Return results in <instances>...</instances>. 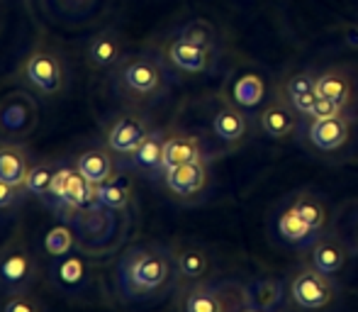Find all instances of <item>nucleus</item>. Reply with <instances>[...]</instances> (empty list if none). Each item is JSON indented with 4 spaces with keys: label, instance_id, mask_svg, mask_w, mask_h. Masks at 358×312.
Returning <instances> with one entry per match:
<instances>
[{
    "label": "nucleus",
    "instance_id": "obj_19",
    "mask_svg": "<svg viewBox=\"0 0 358 312\" xmlns=\"http://www.w3.org/2000/svg\"><path fill=\"white\" fill-rule=\"evenodd\" d=\"M200 142L195 137H169L164 147V171L173 169L180 164H190V161H200Z\"/></svg>",
    "mask_w": 358,
    "mask_h": 312
},
{
    "label": "nucleus",
    "instance_id": "obj_2",
    "mask_svg": "<svg viewBox=\"0 0 358 312\" xmlns=\"http://www.w3.org/2000/svg\"><path fill=\"white\" fill-rule=\"evenodd\" d=\"M47 278L59 295H66L73 300L95 298V276L78 254L69 251V254L52 259L47 269Z\"/></svg>",
    "mask_w": 358,
    "mask_h": 312
},
{
    "label": "nucleus",
    "instance_id": "obj_12",
    "mask_svg": "<svg viewBox=\"0 0 358 312\" xmlns=\"http://www.w3.org/2000/svg\"><path fill=\"white\" fill-rule=\"evenodd\" d=\"M169 59L173 66H178L180 71H188V73H203L208 71L210 66V49L198 47V44H190L185 39H176L171 42L169 47Z\"/></svg>",
    "mask_w": 358,
    "mask_h": 312
},
{
    "label": "nucleus",
    "instance_id": "obj_23",
    "mask_svg": "<svg viewBox=\"0 0 358 312\" xmlns=\"http://www.w3.org/2000/svg\"><path fill=\"white\" fill-rule=\"evenodd\" d=\"M317 93H320L322 98L336 103L339 108H344V105L349 103V98H351V83H349V78H346L344 73L324 71V73H320V76H317Z\"/></svg>",
    "mask_w": 358,
    "mask_h": 312
},
{
    "label": "nucleus",
    "instance_id": "obj_17",
    "mask_svg": "<svg viewBox=\"0 0 358 312\" xmlns=\"http://www.w3.org/2000/svg\"><path fill=\"white\" fill-rule=\"evenodd\" d=\"M183 312H227V303L215 285L198 283L185 293Z\"/></svg>",
    "mask_w": 358,
    "mask_h": 312
},
{
    "label": "nucleus",
    "instance_id": "obj_13",
    "mask_svg": "<svg viewBox=\"0 0 358 312\" xmlns=\"http://www.w3.org/2000/svg\"><path fill=\"white\" fill-rule=\"evenodd\" d=\"M29 173V161L24 149L8 144V147H0V180L13 185H22L24 188V178Z\"/></svg>",
    "mask_w": 358,
    "mask_h": 312
},
{
    "label": "nucleus",
    "instance_id": "obj_1",
    "mask_svg": "<svg viewBox=\"0 0 358 312\" xmlns=\"http://www.w3.org/2000/svg\"><path fill=\"white\" fill-rule=\"evenodd\" d=\"M176 271V256L161 244H137L117 264V290L127 300H142L161 290Z\"/></svg>",
    "mask_w": 358,
    "mask_h": 312
},
{
    "label": "nucleus",
    "instance_id": "obj_14",
    "mask_svg": "<svg viewBox=\"0 0 358 312\" xmlns=\"http://www.w3.org/2000/svg\"><path fill=\"white\" fill-rule=\"evenodd\" d=\"M98 200L110 210H127L129 200H132V183L127 176H110L108 180L95 185Z\"/></svg>",
    "mask_w": 358,
    "mask_h": 312
},
{
    "label": "nucleus",
    "instance_id": "obj_3",
    "mask_svg": "<svg viewBox=\"0 0 358 312\" xmlns=\"http://www.w3.org/2000/svg\"><path fill=\"white\" fill-rule=\"evenodd\" d=\"M336 288L331 283V276L322 274L315 266L300 269L290 281V298L302 310H322L331 303Z\"/></svg>",
    "mask_w": 358,
    "mask_h": 312
},
{
    "label": "nucleus",
    "instance_id": "obj_30",
    "mask_svg": "<svg viewBox=\"0 0 358 312\" xmlns=\"http://www.w3.org/2000/svg\"><path fill=\"white\" fill-rule=\"evenodd\" d=\"M292 208H295L297 215H302V220H305L312 229H317V232H320V229L324 227L327 210L317 198H312V195H300V198L292 203Z\"/></svg>",
    "mask_w": 358,
    "mask_h": 312
},
{
    "label": "nucleus",
    "instance_id": "obj_31",
    "mask_svg": "<svg viewBox=\"0 0 358 312\" xmlns=\"http://www.w3.org/2000/svg\"><path fill=\"white\" fill-rule=\"evenodd\" d=\"M234 100L244 108H254L264 100V80L259 76H244L234 85Z\"/></svg>",
    "mask_w": 358,
    "mask_h": 312
},
{
    "label": "nucleus",
    "instance_id": "obj_29",
    "mask_svg": "<svg viewBox=\"0 0 358 312\" xmlns=\"http://www.w3.org/2000/svg\"><path fill=\"white\" fill-rule=\"evenodd\" d=\"M73 244H76V234L69 225H57V227H52L44 234V251H47L52 259L69 254V251L73 249Z\"/></svg>",
    "mask_w": 358,
    "mask_h": 312
},
{
    "label": "nucleus",
    "instance_id": "obj_35",
    "mask_svg": "<svg viewBox=\"0 0 358 312\" xmlns=\"http://www.w3.org/2000/svg\"><path fill=\"white\" fill-rule=\"evenodd\" d=\"M20 200H22V185H13L0 180V210L10 208V205L20 203Z\"/></svg>",
    "mask_w": 358,
    "mask_h": 312
},
{
    "label": "nucleus",
    "instance_id": "obj_22",
    "mask_svg": "<svg viewBox=\"0 0 358 312\" xmlns=\"http://www.w3.org/2000/svg\"><path fill=\"white\" fill-rule=\"evenodd\" d=\"M213 129L222 142H239L246 134V118L236 108H224L215 115Z\"/></svg>",
    "mask_w": 358,
    "mask_h": 312
},
{
    "label": "nucleus",
    "instance_id": "obj_4",
    "mask_svg": "<svg viewBox=\"0 0 358 312\" xmlns=\"http://www.w3.org/2000/svg\"><path fill=\"white\" fill-rule=\"evenodd\" d=\"M37 281V264L22 246H8L0 251V293H27Z\"/></svg>",
    "mask_w": 358,
    "mask_h": 312
},
{
    "label": "nucleus",
    "instance_id": "obj_36",
    "mask_svg": "<svg viewBox=\"0 0 358 312\" xmlns=\"http://www.w3.org/2000/svg\"><path fill=\"white\" fill-rule=\"evenodd\" d=\"M244 312H271V310H261V308H246Z\"/></svg>",
    "mask_w": 358,
    "mask_h": 312
},
{
    "label": "nucleus",
    "instance_id": "obj_9",
    "mask_svg": "<svg viewBox=\"0 0 358 312\" xmlns=\"http://www.w3.org/2000/svg\"><path fill=\"white\" fill-rule=\"evenodd\" d=\"M149 127L142 118H134V115H124L117 122L110 127L108 132V147L117 154H134L137 147L146 139Z\"/></svg>",
    "mask_w": 358,
    "mask_h": 312
},
{
    "label": "nucleus",
    "instance_id": "obj_15",
    "mask_svg": "<svg viewBox=\"0 0 358 312\" xmlns=\"http://www.w3.org/2000/svg\"><path fill=\"white\" fill-rule=\"evenodd\" d=\"M164 147L166 137L161 132H149L146 139L137 147V152L129 154L132 156V164L142 171L156 173V171H164Z\"/></svg>",
    "mask_w": 358,
    "mask_h": 312
},
{
    "label": "nucleus",
    "instance_id": "obj_26",
    "mask_svg": "<svg viewBox=\"0 0 358 312\" xmlns=\"http://www.w3.org/2000/svg\"><path fill=\"white\" fill-rule=\"evenodd\" d=\"M176 271L188 281H200L208 274V256L200 249H183L176 254Z\"/></svg>",
    "mask_w": 358,
    "mask_h": 312
},
{
    "label": "nucleus",
    "instance_id": "obj_6",
    "mask_svg": "<svg viewBox=\"0 0 358 312\" xmlns=\"http://www.w3.org/2000/svg\"><path fill=\"white\" fill-rule=\"evenodd\" d=\"M24 78L44 95H54L64 88V69L54 54L34 52L24 64Z\"/></svg>",
    "mask_w": 358,
    "mask_h": 312
},
{
    "label": "nucleus",
    "instance_id": "obj_33",
    "mask_svg": "<svg viewBox=\"0 0 358 312\" xmlns=\"http://www.w3.org/2000/svg\"><path fill=\"white\" fill-rule=\"evenodd\" d=\"M0 312H44V308L34 295L17 293V295H8V300H5Z\"/></svg>",
    "mask_w": 358,
    "mask_h": 312
},
{
    "label": "nucleus",
    "instance_id": "obj_7",
    "mask_svg": "<svg viewBox=\"0 0 358 312\" xmlns=\"http://www.w3.org/2000/svg\"><path fill=\"white\" fill-rule=\"evenodd\" d=\"M120 80L122 85L129 90V93H137V95H154L156 90L161 88V69L156 66L151 59L137 57V59H129L127 64L122 66L120 71Z\"/></svg>",
    "mask_w": 358,
    "mask_h": 312
},
{
    "label": "nucleus",
    "instance_id": "obj_32",
    "mask_svg": "<svg viewBox=\"0 0 358 312\" xmlns=\"http://www.w3.org/2000/svg\"><path fill=\"white\" fill-rule=\"evenodd\" d=\"M180 39H185V42H190V44H198V47L213 49V44H215V32H213V27H210L208 22L198 20V22L185 24L183 32H180Z\"/></svg>",
    "mask_w": 358,
    "mask_h": 312
},
{
    "label": "nucleus",
    "instance_id": "obj_24",
    "mask_svg": "<svg viewBox=\"0 0 358 312\" xmlns=\"http://www.w3.org/2000/svg\"><path fill=\"white\" fill-rule=\"evenodd\" d=\"M261 127L273 139H285L295 129V115L285 105H271L261 113Z\"/></svg>",
    "mask_w": 358,
    "mask_h": 312
},
{
    "label": "nucleus",
    "instance_id": "obj_21",
    "mask_svg": "<svg viewBox=\"0 0 358 312\" xmlns=\"http://www.w3.org/2000/svg\"><path fill=\"white\" fill-rule=\"evenodd\" d=\"M344 264H346V249L336 239H324L320 244H315V249H312V266L320 269L322 274L327 276L339 274Z\"/></svg>",
    "mask_w": 358,
    "mask_h": 312
},
{
    "label": "nucleus",
    "instance_id": "obj_11",
    "mask_svg": "<svg viewBox=\"0 0 358 312\" xmlns=\"http://www.w3.org/2000/svg\"><path fill=\"white\" fill-rule=\"evenodd\" d=\"M310 142L322 152H334V149L344 147L349 139V122L341 115L327 120H312L310 125Z\"/></svg>",
    "mask_w": 358,
    "mask_h": 312
},
{
    "label": "nucleus",
    "instance_id": "obj_25",
    "mask_svg": "<svg viewBox=\"0 0 358 312\" xmlns=\"http://www.w3.org/2000/svg\"><path fill=\"white\" fill-rule=\"evenodd\" d=\"M278 234L283 236L285 241H290V244H307V241L317 234V229H312L310 225L302 220V215H297L295 208L290 205L278 218Z\"/></svg>",
    "mask_w": 358,
    "mask_h": 312
},
{
    "label": "nucleus",
    "instance_id": "obj_18",
    "mask_svg": "<svg viewBox=\"0 0 358 312\" xmlns=\"http://www.w3.org/2000/svg\"><path fill=\"white\" fill-rule=\"evenodd\" d=\"M120 54H122V42H120L117 32H113V29L100 32L88 47L90 64L98 69H108V66H113V64H117Z\"/></svg>",
    "mask_w": 358,
    "mask_h": 312
},
{
    "label": "nucleus",
    "instance_id": "obj_8",
    "mask_svg": "<svg viewBox=\"0 0 358 312\" xmlns=\"http://www.w3.org/2000/svg\"><path fill=\"white\" fill-rule=\"evenodd\" d=\"M98 203V193H95V183H90L78 169H71L66 176V183H64V190L59 195V200L54 203V208L59 213L64 210H83L90 208V205Z\"/></svg>",
    "mask_w": 358,
    "mask_h": 312
},
{
    "label": "nucleus",
    "instance_id": "obj_16",
    "mask_svg": "<svg viewBox=\"0 0 358 312\" xmlns=\"http://www.w3.org/2000/svg\"><path fill=\"white\" fill-rule=\"evenodd\" d=\"M285 93L290 105L297 113L307 115L312 110V105L317 103L320 93H317V78H312L310 73H295L285 85Z\"/></svg>",
    "mask_w": 358,
    "mask_h": 312
},
{
    "label": "nucleus",
    "instance_id": "obj_20",
    "mask_svg": "<svg viewBox=\"0 0 358 312\" xmlns=\"http://www.w3.org/2000/svg\"><path fill=\"white\" fill-rule=\"evenodd\" d=\"M76 169L90 180V183H103L113 176V156L103 149H90V152H83L76 161Z\"/></svg>",
    "mask_w": 358,
    "mask_h": 312
},
{
    "label": "nucleus",
    "instance_id": "obj_28",
    "mask_svg": "<svg viewBox=\"0 0 358 312\" xmlns=\"http://www.w3.org/2000/svg\"><path fill=\"white\" fill-rule=\"evenodd\" d=\"M54 166L49 164H39V166H32L24 178V190L29 195H37V198H49L52 193V183H54Z\"/></svg>",
    "mask_w": 358,
    "mask_h": 312
},
{
    "label": "nucleus",
    "instance_id": "obj_27",
    "mask_svg": "<svg viewBox=\"0 0 358 312\" xmlns=\"http://www.w3.org/2000/svg\"><path fill=\"white\" fill-rule=\"evenodd\" d=\"M254 308L261 310H275L283 300V288H280L278 281H259V283L251 285L249 293Z\"/></svg>",
    "mask_w": 358,
    "mask_h": 312
},
{
    "label": "nucleus",
    "instance_id": "obj_34",
    "mask_svg": "<svg viewBox=\"0 0 358 312\" xmlns=\"http://www.w3.org/2000/svg\"><path fill=\"white\" fill-rule=\"evenodd\" d=\"M334 115H341V108L336 103H331V100L327 98H317V103L312 105V110L307 113V118L312 120H327V118H334Z\"/></svg>",
    "mask_w": 358,
    "mask_h": 312
},
{
    "label": "nucleus",
    "instance_id": "obj_5",
    "mask_svg": "<svg viewBox=\"0 0 358 312\" xmlns=\"http://www.w3.org/2000/svg\"><path fill=\"white\" fill-rule=\"evenodd\" d=\"M37 122V105L27 93H10L0 100V132L20 137Z\"/></svg>",
    "mask_w": 358,
    "mask_h": 312
},
{
    "label": "nucleus",
    "instance_id": "obj_10",
    "mask_svg": "<svg viewBox=\"0 0 358 312\" xmlns=\"http://www.w3.org/2000/svg\"><path fill=\"white\" fill-rule=\"evenodd\" d=\"M164 173H166V185H169L176 195H180V198L200 193V190L205 188V183H208V169H205L203 159L173 166V169L164 171Z\"/></svg>",
    "mask_w": 358,
    "mask_h": 312
}]
</instances>
